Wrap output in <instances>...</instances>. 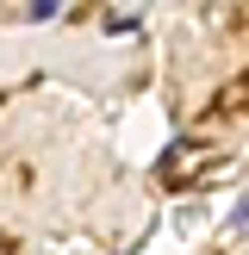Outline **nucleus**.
Wrapping results in <instances>:
<instances>
[{
	"mask_svg": "<svg viewBox=\"0 0 249 255\" xmlns=\"http://www.w3.org/2000/svg\"><path fill=\"white\" fill-rule=\"evenodd\" d=\"M212 156H218V149H199V143H193V149H174V156H168V181H174V187H187Z\"/></svg>",
	"mask_w": 249,
	"mask_h": 255,
	"instance_id": "obj_1",
	"label": "nucleus"
},
{
	"mask_svg": "<svg viewBox=\"0 0 249 255\" xmlns=\"http://www.w3.org/2000/svg\"><path fill=\"white\" fill-rule=\"evenodd\" d=\"M212 112H218V119H231V112H249V75H243V81H231V94H218V100H212Z\"/></svg>",
	"mask_w": 249,
	"mask_h": 255,
	"instance_id": "obj_2",
	"label": "nucleus"
},
{
	"mask_svg": "<svg viewBox=\"0 0 249 255\" xmlns=\"http://www.w3.org/2000/svg\"><path fill=\"white\" fill-rule=\"evenodd\" d=\"M231 231H237V237L249 231V199H237V206H231Z\"/></svg>",
	"mask_w": 249,
	"mask_h": 255,
	"instance_id": "obj_3",
	"label": "nucleus"
}]
</instances>
